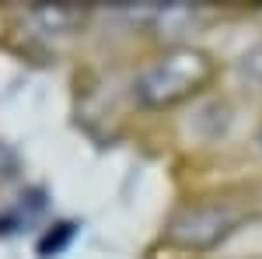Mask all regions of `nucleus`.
Wrapping results in <instances>:
<instances>
[{
	"label": "nucleus",
	"instance_id": "f257e3e1",
	"mask_svg": "<svg viewBox=\"0 0 262 259\" xmlns=\"http://www.w3.org/2000/svg\"><path fill=\"white\" fill-rule=\"evenodd\" d=\"M217 77V63L203 53L200 46L171 42L150 53L133 70V98L143 109H171L185 98H196L203 88H210Z\"/></svg>",
	"mask_w": 262,
	"mask_h": 259
},
{
	"label": "nucleus",
	"instance_id": "7ed1b4c3",
	"mask_svg": "<svg viewBox=\"0 0 262 259\" xmlns=\"http://www.w3.org/2000/svg\"><path fill=\"white\" fill-rule=\"evenodd\" d=\"M74 235H77V224H74V221H56V224H49V231L35 242V252H39L42 259L56 256V252L67 249V242L74 238Z\"/></svg>",
	"mask_w": 262,
	"mask_h": 259
},
{
	"label": "nucleus",
	"instance_id": "f03ea898",
	"mask_svg": "<svg viewBox=\"0 0 262 259\" xmlns=\"http://www.w3.org/2000/svg\"><path fill=\"white\" fill-rule=\"evenodd\" d=\"M248 224V207L234 196H200L185 200L164 221V249L182 256H210L224 249Z\"/></svg>",
	"mask_w": 262,
	"mask_h": 259
},
{
	"label": "nucleus",
	"instance_id": "20e7f679",
	"mask_svg": "<svg viewBox=\"0 0 262 259\" xmlns=\"http://www.w3.org/2000/svg\"><path fill=\"white\" fill-rule=\"evenodd\" d=\"M255 144H259V151H262V126H259V137H255Z\"/></svg>",
	"mask_w": 262,
	"mask_h": 259
}]
</instances>
